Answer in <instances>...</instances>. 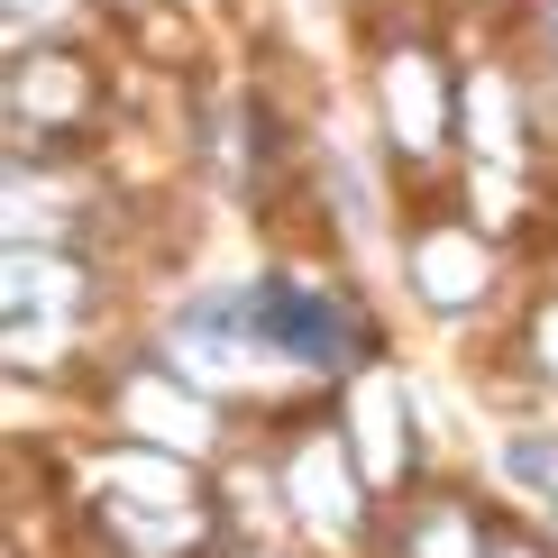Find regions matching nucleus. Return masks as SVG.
<instances>
[]
</instances>
